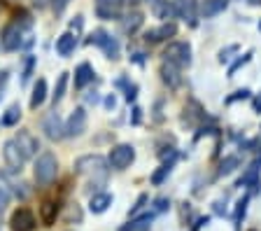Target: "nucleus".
<instances>
[{
  "label": "nucleus",
  "instance_id": "nucleus-1",
  "mask_svg": "<svg viewBox=\"0 0 261 231\" xmlns=\"http://www.w3.org/2000/svg\"><path fill=\"white\" fill-rule=\"evenodd\" d=\"M35 180L38 185H49V182H54L56 175H59V161L51 152H44L42 157H38L35 161Z\"/></svg>",
  "mask_w": 261,
  "mask_h": 231
},
{
  "label": "nucleus",
  "instance_id": "nucleus-2",
  "mask_svg": "<svg viewBox=\"0 0 261 231\" xmlns=\"http://www.w3.org/2000/svg\"><path fill=\"white\" fill-rule=\"evenodd\" d=\"M163 61L166 63H173L177 68H185L191 63V47L187 42H170L166 49H163Z\"/></svg>",
  "mask_w": 261,
  "mask_h": 231
},
{
  "label": "nucleus",
  "instance_id": "nucleus-3",
  "mask_svg": "<svg viewBox=\"0 0 261 231\" xmlns=\"http://www.w3.org/2000/svg\"><path fill=\"white\" fill-rule=\"evenodd\" d=\"M108 161L114 171H124V168H128V166L136 161V149H133V145L121 143V145H117V147H112Z\"/></svg>",
  "mask_w": 261,
  "mask_h": 231
},
{
  "label": "nucleus",
  "instance_id": "nucleus-4",
  "mask_svg": "<svg viewBox=\"0 0 261 231\" xmlns=\"http://www.w3.org/2000/svg\"><path fill=\"white\" fill-rule=\"evenodd\" d=\"M77 171L80 173H89V175H96V177H103L105 175V159L103 157H98V154H89V157H82V159H77Z\"/></svg>",
  "mask_w": 261,
  "mask_h": 231
},
{
  "label": "nucleus",
  "instance_id": "nucleus-5",
  "mask_svg": "<svg viewBox=\"0 0 261 231\" xmlns=\"http://www.w3.org/2000/svg\"><path fill=\"white\" fill-rule=\"evenodd\" d=\"M35 224H38V220H35V215L28 208H19L12 213V220H10L12 231H33Z\"/></svg>",
  "mask_w": 261,
  "mask_h": 231
},
{
  "label": "nucleus",
  "instance_id": "nucleus-6",
  "mask_svg": "<svg viewBox=\"0 0 261 231\" xmlns=\"http://www.w3.org/2000/svg\"><path fill=\"white\" fill-rule=\"evenodd\" d=\"M42 131H44V136L51 138V140H61V138L65 136V124H63L59 112H49V115L44 117Z\"/></svg>",
  "mask_w": 261,
  "mask_h": 231
},
{
  "label": "nucleus",
  "instance_id": "nucleus-7",
  "mask_svg": "<svg viewBox=\"0 0 261 231\" xmlns=\"http://www.w3.org/2000/svg\"><path fill=\"white\" fill-rule=\"evenodd\" d=\"M3 157H5V164L10 166V171H21L23 168L26 157L21 154V149H19V145H16L14 140H7V143L3 145Z\"/></svg>",
  "mask_w": 261,
  "mask_h": 231
},
{
  "label": "nucleus",
  "instance_id": "nucleus-8",
  "mask_svg": "<svg viewBox=\"0 0 261 231\" xmlns=\"http://www.w3.org/2000/svg\"><path fill=\"white\" fill-rule=\"evenodd\" d=\"M14 143L19 145V149H21V154L26 157V159H31V157H35L40 149V143H38V138L33 136L31 131H19L14 138Z\"/></svg>",
  "mask_w": 261,
  "mask_h": 231
},
{
  "label": "nucleus",
  "instance_id": "nucleus-9",
  "mask_svg": "<svg viewBox=\"0 0 261 231\" xmlns=\"http://www.w3.org/2000/svg\"><path fill=\"white\" fill-rule=\"evenodd\" d=\"M84 131H87V110L77 108L65 124V136H82Z\"/></svg>",
  "mask_w": 261,
  "mask_h": 231
},
{
  "label": "nucleus",
  "instance_id": "nucleus-10",
  "mask_svg": "<svg viewBox=\"0 0 261 231\" xmlns=\"http://www.w3.org/2000/svg\"><path fill=\"white\" fill-rule=\"evenodd\" d=\"M89 42H91V44H100V47L108 52L110 59H117V56H119V44H117V40L110 38L105 31H96V33L91 35V40H89Z\"/></svg>",
  "mask_w": 261,
  "mask_h": 231
},
{
  "label": "nucleus",
  "instance_id": "nucleus-11",
  "mask_svg": "<svg viewBox=\"0 0 261 231\" xmlns=\"http://www.w3.org/2000/svg\"><path fill=\"white\" fill-rule=\"evenodd\" d=\"M93 5H96V14L100 19H114L119 14L124 0H93Z\"/></svg>",
  "mask_w": 261,
  "mask_h": 231
},
{
  "label": "nucleus",
  "instance_id": "nucleus-12",
  "mask_svg": "<svg viewBox=\"0 0 261 231\" xmlns=\"http://www.w3.org/2000/svg\"><path fill=\"white\" fill-rule=\"evenodd\" d=\"M3 47L5 49H10V52H14V49H19L23 44V40H21V28H19V23H12V26H7L5 31H3Z\"/></svg>",
  "mask_w": 261,
  "mask_h": 231
},
{
  "label": "nucleus",
  "instance_id": "nucleus-13",
  "mask_svg": "<svg viewBox=\"0 0 261 231\" xmlns=\"http://www.w3.org/2000/svg\"><path fill=\"white\" fill-rule=\"evenodd\" d=\"M175 33H177V26H175L173 21H166L163 26L154 28V31H147V33H145V40H147V42H161V40L173 38Z\"/></svg>",
  "mask_w": 261,
  "mask_h": 231
},
{
  "label": "nucleus",
  "instance_id": "nucleus-14",
  "mask_svg": "<svg viewBox=\"0 0 261 231\" xmlns=\"http://www.w3.org/2000/svg\"><path fill=\"white\" fill-rule=\"evenodd\" d=\"M161 80L168 84V89H177L182 84V75H179V68L173 63H163L161 66Z\"/></svg>",
  "mask_w": 261,
  "mask_h": 231
},
{
  "label": "nucleus",
  "instance_id": "nucleus-15",
  "mask_svg": "<svg viewBox=\"0 0 261 231\" xmlns=\"http://www.w3.org/2000/svg\"><path fill=\"white\" fill-rule=\"evenodd\" d=\"M112 194H108V192H100V194H93L91 196V203H89V210L91 213H96V215H100V213H105V210L112 206Z\"/></svg>",
  "mask_w": 261,
  "mask_h": 231
},
{
  "label": "nucleus",
  "instance_id": "nucleus-16",
  "mask_svg": "<svg viewBox=\"0 0 261 231\" xmlns=\"http://www.w3.org/2000/svg\"><path fill=\"white\" fill-rule=\"evenodd\" d=\"M154 5V14H156L159 19H173L177 17V7H175V3H168V0H152Z\"/></svg>",
  "mask_w": 261,
  "mask_h": 231
},
{
  "label": "nucleus",
  "instance_id": "nucleus-17",
  "mask_svg": "<svg viewBox=\"0 0 261 231\" xmlns=\"http://www.w3.org/2000/svg\"><path fill=\"white\" fill-rule=\"evenodd\" d=\"M226 7H228V0H205L201 5V14L205 19H212V17H217V14H222Z\"/></svg>",
  "mask_w": 261,
  "mask_h": 231
},
{
  "label": "nucleus",
  "instance_id": "nucleus-18",
  "mask_svg": "<svg viewBox=\"0 0 261 231\" xmlns=\"http://www.w3.org/2000/svg\"><path fill=\"white\" fill-rule=\"evenodd\" d=\"M75 47H77V35H72V33H63L56 40V52H59V56H70L72 52H75Z\"/></svg>",
  "mask_w": 261,
  "mask_h": 231
},
{
  "label": "nucleus",
  "instance_id": "nucleus-19",
  "mask_svg": "<svg viewBox=\"0 0 261 231\" xmlns=\"http://www.w3.org/2000/svg\"><path fill=\"white\" fill-rule=\"evenodd\" d=\"M93 80V68L89 63H82L80 68L75 70V87L77 89H84L89 82Z\"/></svg>",
  "mask_w": 261,
  "mask_h": 231
},
{
  "label": "nucleus",
  "instance_id": "nucleus-20",
  "mask_svg": "<svg viewBox=\"0 0 261 231\" xmlns=\"http://www.w3.org/2000/svg\"><path fill=\"white\" fill-rule=\"evenodd\" d=\"M44 98H47V82H44V80H38V82H35V89H33V96H31L33 110L40 108V105L44 103Z\"/></svg>",
  "mask_w": 261,
  "mask_h": 231
},
{
  "label": "nucleus",
  "instance_id": "nucleus-21",
  "mask_svg": "<svg viewBox=\"0 0 261 231\" xmlns=\"http://www.w3.org/2000/svg\"><path fill=\"white\" fill-rule=\"evenodd\" d=\"M19 119H21V108L19 105H10L5 110V115L0 117V126H14Z\"/></svg>",
  "mask_w": 261,
  "mask_h": 231
},
{
  "label": "nucleus",
  "instance_id": "nucleus-22",
  "mask_svg": "<svg viewBox=\"0 0 261 231\" xmlns=\"http://www.w3.org/2000/svg\"><path fill=\"white\" fill-rule=\"evenodd\" d=\"M40 213H42V222H44V224H54L56 215H59V203H56V201H44Z\"/></svg>",
  "mask_w": 261,
  "mask_h": 231
},
{
  "label": "nucleus",
  "instance_id": "nucleus-23",
  "mask_svg": "<svg viewBox=\"0 0 261 231\" xmlns=\"http://www.w3.org/2000/svg\"><path fill=\"white\" fill-rule=\"evenodd\" d=\"M256 175H259V161L247 168V173L238 180V187H250V185H256Z\"/></svg>",
  "mask_w": 261,
  "mask_h": 231
},
{
  "label": "nucleus",
  "instance_id": "nucleus-24",
  "mask_svg": "<svg viewBox=\"0 0 261 231\" xmlns=\"http://www.w3.org/2000/svg\"><path fill=\"white\" fill-rule=\"evenodd\" d=\"M140 23H142V14H138V12H133V14H128V17H124V31L126 33H136L138 28H140Z\"/></svg>",
  "mask_w": 261,
  "mask_h": 231
},
{
  "label": "nucleus",
  "instance_id": "nucleus-25",
  "mask_svg": "<svg viewBox=\"0 0 261 231\" xmlns=\"http://www.w3.org/2000/svg\"><path fill=\"white\" fill-rule=\"evenodd\" d=\"M65 87H68V72H61L59 75V82H56V89H54V105L59 103L61 98H63V94H65Z\"/></svg>",
  "mask_w": 261,
  "mask_h": 231
},
{
  "label": "nucleus",
  "instance_id": "nucleus-26",
  "mask_svg": "<svg viewBox=\"0 0 261 231\" xmlns=\"http://www.w3.org/2000/svg\"><path fill=\"white\" fill-rule=\"evenodd\" d=\"M170 171H173V161H168V164H163L161 168H159V171L154 173V175H152V185H161V182L170 175Z\"/></svg>",
  "mask_w": 261,
  "mask_h": 231
},
{
  "label": "nucleus",
  "instance_id": "nucleus-27",
  "mask_svg": "<svg viewBox=\"0 0 261 231\" xmlns=\"http://www.w3.org/2000/svg\"><path fill=\"white\" fill-rule=\"evenodd\" d=\"M238 164H240L238 157H226V159L222 161V166H219V175H228V173H233Z\"/></svg>",
  "mask_w": 261,
  "mask_h": 231
},
{
  "label": "nucleus",
  "instance_id": "nucleus-28",
  "mask_svg": "<svg viewBox=\"0 0 261 231\" xmlns=\"http://www.w3.org/2000/svg\"><path fill=\"white\" fill-rule=\"evenodd\" d=\"M247 201H250V198L245 196V198H240L238 203H236V206H238V208H236V222H240V220H243L245 210H247Z\"/></svg>",
  "mask_w": 261,
  "mask_h": 231
},
{
  "label": "nucleus",
  "instance_id": "nucleus-29",
  "mask_svg": "<svg viewBox=\"0 0 261 231\" xmlns=\"http://www.w3.org/2000/svg\"><path fill=\"white\" fill-rule=\"evenodd\" d=\"M168 208H170L168 198H156V201H154V213H166Z\"/></svg>",
  "mask_w": 261,
  "mask_h": 231
},
{
  "label": "nucleus",
  "instance_id": "nucleus-30",
  "mask_svg": "<svg viewBox=\"0 0 261 231\" xmlns=\"http://www.w3.org/2000/svg\"><path fill=\"white\" fill-rule=\"evenodd\" d=\"M240 98H250V89H240V91H236V96L226 98V103H233V100H240Z\"/></svg>",
  "mask_w": 261,
  "mask_h": 231
},
{
  "label": "nucleus",
  "instance_id": "nucleus-31",
  "mask_svg": "<svg viewBox=\"0 0 261 231\" xmlns=\"http://www.w3.org/2000/svg\"><path fill=\"white\" fill-rule=\"evenodd\" d=\"M7 203H10V192H7V189L0 185V208H5Z\"/></svg>",
  "mask_w": 261,
  "mask_h": 231
},
{
  "label": "nucleus",
  "instance_id": "nucleus-32",
  "mask_svg": "<svg viewBox=\"0 0 261 231\" xmlns=\"http://www.w3.org/2000/svg\"><path fill=\"white\" fill-rule=\"evenodd\" d=\"M68 3L70 0H51V7H54V12H63L68 7Z\"/></svg>",
  "mask_w": 261,
  "mask_h": 231
},
{
  "label": "nucleus",
  "instance_id": "nucleus-33",
  "mask_svg": "<svg viewBox=\"0 0 261 231\" xmlns=\"http://www.w3.org/2000/svg\"><path fill=\"white\" fill-rule=\"evenodd\" d=\"M145 203H147V194H142V196H140V198H138V201H136V206L130 208V215H136L138 210H140V208H142V206H145Z\"/></svg>",
  "mask_w": 261,
  "mask_h": 231
},
{
  "label": "nucleus",
  "instance_id": "nucleus-34",
  "mask_svg": "<svg viewBox=\"0 0 261 231\" xmlns=\"http://www.w3.org/2000/svg\"><path fill=\"white\" fill-rule=\"evenodd\" d=\"M247 61H250V54H247V56H243V59H240V61H236L233 66H231V70H228V75H233V72L238 70L240 66H245V63H247Z\"/></svg>",
  "mask_w": 261,
  "mask_h": 231
},
{
  "label": "nucleus",
  "instance_id": "nucleus-35",
  "mask_svg": "<svg viewBox=\"0 0 261 231\" xmlns=\"http://www.w3.org/2000/svg\"><path fill=\"white\" fill-rule=\"evenodd\" d=\"M136 96H138V87L136 84H130V87L126 89V100L130 103V100H136Z\"/></svg>",
  "mask_w": 261,
  "mask_h": 231
},
{
  "label": "nucleus",
  "instance_id": "nucleus-36",
  "mask_svg": "<svg viewBox=\"0 0 261 231\" xmlns=\"http://www.w3.org/2000/svg\"><path fill=\"white\" fill-rule=\"evenodd\" d=\"M33 63H35V61H33V59H28V63H26V70H23V82H26L28 77H31V70H33Z\"/></svg>",
  "mask_w": 261,
  "mask_h": 231
},
{
  "label": "nucleus",
  "instance_id": "nucleus-37",
  "mask_svg": "<svg viewBox=\"0 0 261 231\" xmlns=\"http://www.w3.org/2000/svg\"><path fill=\"white\" fill-rule=\"evenodd\" d=\"M7 84V72H0V96H3V89Z\"/></svg>",
  "mask_w": 261,
  "mask_h": 231
},
{
  "label": "nucleus",
  "instance_id": "nucleus-38",
  "mask_svg": "<svg viewBox=\"0 0 261 231\" xmlns=\"http://www.w3.org/2000/svg\"><path fill=\"white\" fill-rule=\"evenodd\" d=\"M105 105H108V108H114V96H108V98H105Z\"/></svg>",
  "mask_w": 261,
  "mask_h": 231
},
{
  "label": "nucleus",
  "instance_id": "nucleus-39",
  "mask_svg": "<svg viewBox=\"0 0 261 231\" xmlns=\"http://www.w3.org/2000/svg\"><path fill=\"white\" fill-rule=\"evenodd\" d=\"M254 110H256V112H259V115H261V96H259V98L254 100Z\"/></svg>",
  "mask_w": 261,
  "mask_h": 231
},
{
  "label": "nucleus",
  "instance_id": "nucleus-40",
  "mask_svg": "<svg viewBox=\"0 0 261 231\" xmlns=\"http://www.w3.org/2000/svg\"><path fill=\"white\" fill-rule=\"evenodd\" d=\"M124 3H128V5H138L140 0H124Z\"/></svg>",
  "mask_w": 261,
  "mask_h": 231
},
{
  "label": "nucleus",
  "instance_id": "nucleus-41",
  "mask_svg": "<svg viewBox=\"0 0 261 231\" xmlns=\"http://www.w3.org/2000/svg\"><path fill=\"white\" fill-rule=\"evenodd\" d=\"M252 5H261V0H250Z\"/></svg>",
  "mask_w": 261,
  "mask_h": 231
}]
</instances>
